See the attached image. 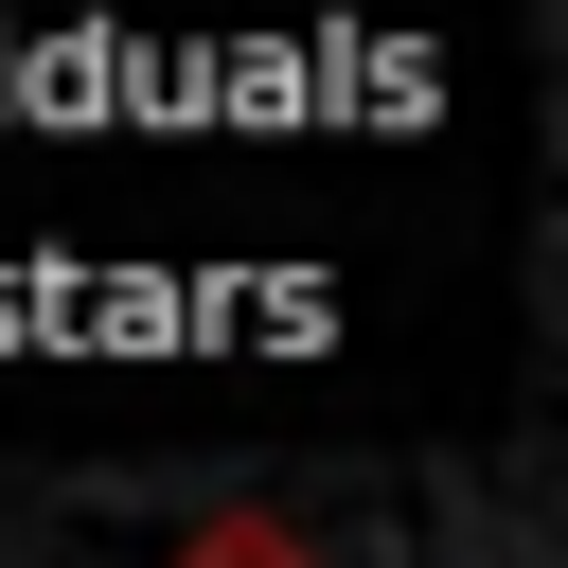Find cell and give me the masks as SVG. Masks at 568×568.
<instances>
[{
	"instance_id": "cell-1",
	"label": "cell",
	"mask_w": 568,
	"mask_h": 568,
	"mask_svg": "<svg viewBox=\"0 0 568 568\" xmlns=\"http://www.w3.org/2000/svg\"><path fill=\"white\" fill-rule=\"evenodd\" d=\"M178 568H320V550H302V532H284V515H213V532H195V550H178Z\"/></svg>"
}]
</instances>
